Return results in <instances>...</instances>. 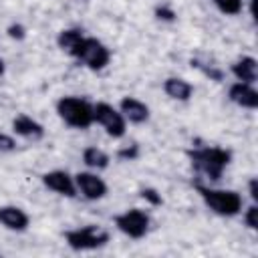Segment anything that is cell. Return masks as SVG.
I'll return each mask as SVG.
<instances>
[{
    "label": "cell",
    "instance_id": "10",
    "mask_svg": "<svg viewBox=\"0 0 258 258\" xmlns=\"http://www.w3.org/2000/svg\"><path fill=\"white\" fill-rule=\"evenodd\" d=\"M0 226L10 232H26L30 226V216L20 206L4 204L0 206Z\"/></svg>",
    "mask_w": 258,
    "mask_h": 258
},
{
    "label": "cell",
    "instance_id": "14",
    "mask_svg": "<svg viewBox=\"0 0 258 258\" xmlns=\"http://www.w3.org/2000/svg\"><path fill=\"white\" fill-rule=\"evenodd\" d=\"M230 73L234 75L236 81L254 85L258 81V60L254 56H240L230 64Z\"/></svg>",
    "mask_w": 258,
    "mask_h": 258
},
{
    "label": "cell",
    "instance_id": "20",
    "mask_svg": "<svg viewBox=\"0 0 258 258\" xmlns=\"http://www.w3.org/2000/svg\"><path fill=\"white\" fill-rule=\"evenodd\" d=\"M139 145L137 143H131V145H125V147H121L119 151H117V157L121 159V161H135L137 157H139Z\"/></svg>",
    "mask_w": 258,
    "mask_h": 258
},
{
    "label": "cell",
    "instance_id": "6",
    "mask_svg": "<svg viewBox=\"0 0 258 258\" xmlns=\"http://www.w3.org/2000/svg\"><path fill=\"white\" fill-rule=\"evenodd\" d=\"M73 58H77V60H79L83 67H87L89 71H103V69L111 62V50H109V46L103 44L99 38H95V36H85Z\"/></svg>",
    "mask_w": 258,
    "mask_h": 258
},
{
    "label": "cell",
    "instance_id": "24",
    "mask_svg": "<svg viewBox=\"0 0 258 258\" xmlns=\"http://www.w3.org/2000/svg\"><path fill=\"white\" fill-rule=\"evenodd\" d=\"M6 34L12 38V40H24L26 38V28L20 24V22H14L6 28Z\"/></svg>",
    "mask_w": 258,
    "mask_h": 258
},
{
    "label": "cell",
    "instance_id": "12",
    "mask_svg": "<svg viewBox=\"0 0 258 258\" xmlns=\"http://www.w3.org/2000/svg\"><path fill=\"white\" fill-rule=\"evenodd\" d=\"M117 109L121 111V115L125 117V121H127V123H133V125H143V123H147V121H149V115H151L147 103H143V101L137 99V97H129V95L119 101V107H117Z\"/></svg>",
    "mask_w": 258,
    "mask_h": 258
},
{
    "label": "cell",
    "instance_id": "4",
    "mask_svg": "<svg viewBox=\"0 0 258 258\" xmlns=\"http://www.w3.org/2000/svg\"><path fill=\"white\" fill-rule=\"evenodd\" d=\"M109 232L101 226L95 224H87L81 228H73L64 232V242L71 250L75 252H89V250H99L103 246H107L109 242Z\"/></svg>",
    "mask_w": 258,
    "mask_h": 258
},
{
    "label": "cell",
    "instance_id": "7",
    "mask_svg": "<svg viewBox=\"0 0 258 258\" xmlns=\"http://www.w3.org/2000/svg\"><path fill=\"white\" fill-rule=\"evenodd\" d=\"M93 117H95V123H99L109 137H113V139L125 137L127 121L121 115V111L117 107H113L111 103H105V101L93 103Z\"/></svg>",
    "mask_w": 258,
    "mask_h": 258
},
{
    "label": "cell",
    "instance_id": "3",
    "mask_svg": "<svg viewBox=\"0 0 258 258\" xmlns=\"http://www.w3.org/2000/svg\"><path fill=\"white\" fill-rule=\"evenodd\" d=\"M56 115L60 121L73 129H89L95 123L93 117V103L77 95H64L56 101Z\"/></svg>",
    "mask_w": 258,
    "mask_h": 258
},
{
    "label": "cell",
    "instance_id": "26",
    "mask_svg": "<svg viewBox=\"0 0 258 258\" xmlns=\"http://www.w3.org/2000/svg\"><path fill=\"white\" fill-rule=\"evenodd\" d=\"M4 71H6V64H4V60H2V58H0V77H2V75H4Z\"/></svg>",
    "mask_w": 258,
    "mask_h": 258
},
{
    "label": "cell",
    "instance_id": "18",
    "mask_svg": "<svg viewBox=\"0 0 258 258\" xmlns=\"http://www.w3.org/2000/svg\"><path fill=\"white\" fill-rule=\"evenodd\" d=\"M212 4L226 16H238L244 8V0H212Z\"/></svg>",
    "mask_w": 258,
    "mask_h": 258
},
{
    "label": "cell",
    "instance_id": "15",
    "mask_svg": "<svg viewBox=\"0 0 258 258\" xmlns=\"http://www.w3.org/2000/svg\"><path fill=\"white\" fill-rule=\"evenodd\" d=\"M163 93L173 99V101H179V103H185L191 99L194 95V85L181 77H167L163 81Z\"/></svg>",
    "mask_w": 258,
    "mask_h": 258
},
{
    "label": "cell",
    "instance_id": "16",
    "mask_svg": "<svg viewBox=\"0 0 258 258\" xmlns=\"http://www.w3.org/2000/svg\"><path fill=\"white\" fill-rule=\"evenodd\" d=\"M83 38H85V34H83L81 28H62V30L56 34V46H58L62 52H67L69 56H75V52H77V48L81 46Z\"/></svg>",
    "mask_w": 258,
    "mask_h": 258
},
{
    "label": "cell",
    "instance_id": "9",
    "mask_svg": "<svg viewBox=\"0 0 258 258\" xmlns=\"http://www.w3.org/2000/svg\"><path fill=\"white\" fill-rule=\"evenodd\" d=\"M40 181H42V185L48 191H52L56 196H62V198H75V196H79L77 194V185H75V175H71L64 169L44 171L40 175Z\"/></svg>",
    "mask_w": 258,
    "mask_h": 258
},
{
    "label": "cell",
    "instance_id": "19",
    "mask_svg": "<svg viewBox=\"0 0 258 258\" xmlns=\"http://www.w3.org/2000/svg\"><path fill=\"white\" fill-rule=\"evenodd\" d=\"M242 220H244V226L248 228V230H258V206H256V202H252L246 210H244V214H242Z\"/></svg>",
    "mask_w": 258,
    "mask_h": 258
},
{
    "label": "cell",
    "instance_id": "22",
    "mask_svg": "<svg viewBox=\"0 0 258 258\" xmlns=\"http://www.w3.org/2000/svg\"><path fill=\"white\" fill-rule=\"evenodd\" d=\"M155 16H157L159 20H163V22H173L177 14H175V10H173L171 6L161 4V6H157V8H155Z\"/></svg>",
    "mask_w": 258,
    "mask_h": 258
},
{
    "label": "cell",
    "instance_id": "23",
    "mask_svg": "<svg viewBox=\"0 0 258 258\" xmlns=\"http://www.w3.org/2000/svg\"><path fill=\"white\" fill-rule=\"evenodd\" d=\"M16 149V139L10 133H2L0 131V151L2 153H12Z\"/></svg>",
    "mask_w": 258,
    "mask_h": 258
},
{
    "label": "cell",
    "instance_id": "25",
    "mask_svg": "<svg viewBox=\"0 0 258 258\" xmlns=\"http://www.w3.org/2000/svg\"><path fill=\"white\" fill-rule=\"evenodd\" d=\"M248 196L252 202H258V179L256 177L248 179Z\"/></svg>",
    "mask_w": 258,
    "mask_h": 258
},
{
    "label": "cell",
    "instance_id": "21",
    "mask_svg": "<svg viewBox=\"0 0 258 258\" xmlns=\"http://www.w3.org/2000/svg\"><path fill=\"white\" fill-rule=\"evenodd\" d=\"M139 194H141V198H143L147 204H151V206H161V204H163L161 194H159L157 189H153V187H143Z\"/></svg>",
    "mask_w": 258,
    "mask_h": 258
},
{
    "label": "cell",
    "instance_id": "17",
    "mask_svg": "<svg viewBox=\"0 0 258 258\" xmlns=\"http://www.w3.org/2000/svg\"><path fill=\"white\" fill-rule=\"evenodd\" d=\"M81 159H83V163H85L89 169H93V171H103V169H107L109 163H111L109 153L103 151V149L97 147V145L85 147L83 153H81Z\"/></svg>",
    "mask_w": 258,
    "mask_h": 258
},
{
    "label": "cell",
    "instance_id": "5",
    "mask_svg": "<svg viewBox=\"0 0 258 258\" xmlns=\"http://www.w3.org/2000/svg\"><path fill=\"white\" fill-rule=\"evenodd\" d=\"M113 224H115V228H117L123 236L131 238V240H141V238H145V236L149 234L151 218H149V214H147L145 210H141V208H129V210L117 214V216L113 218Z\"/></svg>",
    "mask_w": 258,
    "mask_h": 258
},
{
    "label": "cell",
    "instance_id": "1",
    "mask_svg": "<svg viewBox=\"0 0 258 258\" xmlns=\"http://www.w3.org/2000/svg\"><path fill=\"white\" fill-rule=\"evenodd\" d=\"M187 157H189L191 167L198 173L206 175V179L210 181H218L224 169L232 161V151L226 147H218V145H204V147L189 149Z\"/></svg>",
    "mask_w": 258,
    "mask_h": 258
},
{
    "label": "cell",
    "instance_id": "2",
    "mask_svg": "<svg viewBox=\"0 0 258 258\" xmlns=\"http://www.w3.org/2000/svg\"><path fill=\"white\" fill-rule=\"evenodd\" d=\"M196 189L212 214L222 216V218H234V216L242 214L244 200L236 189L210 187V185H202V183H198Z\"/></svg>",
    "mask_w": 258,
    "mask_h": 258
},
{
    "label": "cell",
    "instance_id": "8",
    "mask_svg": "<svg viewBox=\"0 0 258 258\" xmlns=\"http://www.w3.org/2000/svg\"><path fill=\"white\" fill-rule=\"evenodd\" d=\"M75 185H77V194H81L89 202H99L109 194L107 181L93 169L75 173Z\"/></svg>",
    "mask_w": 258,
    "mask_h": 258
},
{
    "label": "cell",
    "instance_id": "11",
    "mask_svg": "<svg viewBox=\"0 0 258 258\" xmlns=\"http://www.w3.org/2000/svg\"><path fill=\"white\" fill-rule=\"evenodd\" d=\"M10 127H12V133L14 135H18V137H22V139H26V141H40L42 137H44V127H42V123L40 121H36L34 117H30V115H26V113H18L14 119H12V123H10Z\"/></svg>",
    "mask_w": 258,
    "mask_h": 258
},
{
    "label": "cell",
    "instance_id": "13",
    "mask_svg": "<svg viewBox=\"0 0 258 258\" xmlns=\"http://www.w3.org/2000/svg\"><path fill=\"white\" fill-rule=\"evenodd\" d=\"M228 99L242 109H248V111L258 109V91L254 89V85L240 83V81L232 83L228 89Z\"/></svg>",
    "mask_w": 258,
    "mask_h": 258
}]
</instances>
